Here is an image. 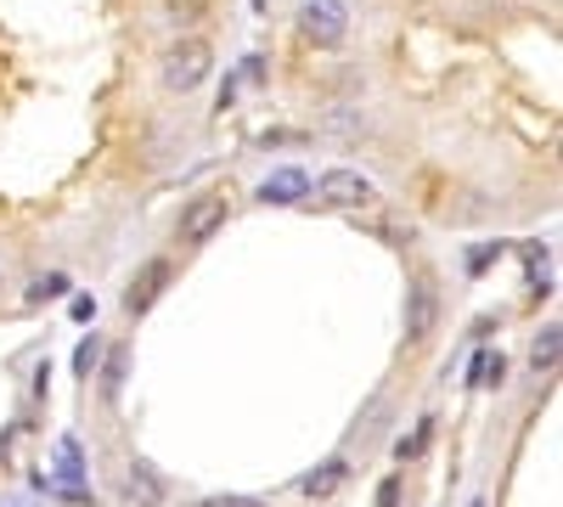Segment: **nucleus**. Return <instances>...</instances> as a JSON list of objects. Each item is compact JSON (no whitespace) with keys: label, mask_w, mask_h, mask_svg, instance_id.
<instances>
[{"label":"nucleus","mask_w":563,"mask_h":507,"mask_svg":"<svg viewBox=\"0 0 563 507\" xmlns=\"http://www.w3.org/2000/svg\"><path fill=\"white\" fill-rule=\"evenodd\" d=\"M225 220H231V198L225 192H198V198H186L180 203V220H175V238L186 249H203L225 232Z\"/></svg>","instance_id":"1"},{"label":"nucleus","mask_w":563,"mask_h":507,"mask_svg":"<svg viewBox=\"0 0 563 507\" xmlns=\"http://www.w3.org/2000/svg\"><path fill=\"white\" fill-rule=\"evenodd\" d=\"M209 68H214V52H209V40H198V34L175 40L164 52V85L169 90H198L209 79Z\"/></svg>","instance_id":"2"},{"label":"nucleus","mask_w":563,"mask_h":507,"mask_svg":"<svg viewBox=\"0 0 563 507\" xmlns=\"http://www.w3.org/2000/svg\"><path fill=\"white\" fill-rule=\"evenodd\" d=\"M299 29H305L310 45L333 52V45L350 40V7L344 0H299Z\"/></svg>","instance_id":"3"},{"label":"nucleus","mask_w":563,"mask_h":507,"mask_svg":"<svg viewBox=\"0 0 563 507\" xmlns=\"http://www.w3.org/2000/svg\"><path fill=\"white\" fill-rule=\"evenodd\" d=\"M310 192H316L321 209H366L372 198H378V187H372L361 169H327Z\"/></svg>","instance_id":"4"},{"label":"nucleus","mask_w":563,"mask_h":507,"mask_svg":"<svg viewBox=\"0 0 563 507\" xmlns=\"http://www.w3.org/2000/svg\"><path fill=\"white\" fill-rule=\"evenodd\" d=\"M440 328V288L429 283V276H411V288H406V344H429Z\"/></svg>","instance_id":"5"},{"label":"nucleus","mask_w":563,"mask_h":507,"mask_svg":"<svg viewBox=\"0 0 563 507\" xmlns=\"http://www.w3.org/2000/svg\"><path fill=\"white\" fill-rule=\"evenodd\" d=\"M169 276H175V265H169V260H147V265H141V271L130 276V288H124V310H130V316H147V310L164 299Z\"/></svg>","instance_id":"6"},{"label":"nucleus","mask_w":563,"mask_h":507,"mask_svg":"<svg viewBox=\"0 0 563 507\" xmlns=\"http://www.w3.org/2000/svg\"><path fill=\"white\" fill-rule=\"evenodd\" d=\"M124 502H135V507H164V502H169L164 474H158L153 463H130V469H124Z\"/></svg>","instance_id":"7"},{"label":"nucleus","mask_w":563,"mask_h":507,"mask_svg":"<svg viewBox=\"0 0 563 507\" xmlns=\"http://www.w3.org/2000/svg\"><path fill=\"white\" fill-rule=\"evenodd\" d=\"M310 198V175L305 169H271L260 180V203H276V209H288V203H305Z\"/></svg>","instance_id":"8"},{"label":"nucleus","mask_w":563,"mask_h":507,"mask_svg":"<svg viewBox=\"0 0 563 507\" xmlns=\"http://www.w3.org/2000/svg\"><path fill=\"white\" fill-rule=\"evenodd\" d=\"M344 480H350V463H344V456H327V463H321L316 474H305V480H299V491L321 502V496H333Z\"/></svg>","instance_id":"9"},{"label":"nucleus","mask_w":563,"mask_h":507,"mask_svg":"<svg viewBox=\"0 0 563 507\" xmlns=\"http://www.w3.org/2000/svg\"><path fill=\"white\" fill-rule=\"evenodd\" d=\"M558 333H563L558 321H547L541 339L530 344V366H536V373H552V366H558V350H563V339H558Z\"/></svg>","instance_id":"10"},{"label":"nucleus","mask_w":563,"mask_h":507,"mask_svg":"<svg viewBox=\"0 0 563 507\" xmlns=\"http://www.w3.org/2000/svg\"><path fill=\"white\" fill-rule=\"evenodd\" d=\"M97 378H102V395H108V400L124 389V378H130V350H124V344L108 350V361H102V373H97Z\"/></svg>","instance_id":"11"},{"label":"nucleus","mask_w":563,"mask_h":507,"mask_svg":"<svg viewBox=\"0 0 563 507\" xmlns=\"http://www.w3.org/2000/svg\"><path fill=\"white\" fill-rule=\"evenodd\" d=\"M97 361H102V339L90 333V339H79V350H74V378H97Z\"/></svg>","instance_id":"12"},{"label":"nucleus","mask_w":563,"mask_h":507,"mask_svg":"<svg viewBox=\"0 0 563 507\" xmlns=\"http://www.w3.org/2000/svg\"><path fill=\"white\" fill-rule=\"evenodd\" d=\"M63 294H68V276H63V271H52V276H34V283H29V305L63 299Z\"/></svg>","instance_id":"13"},{"label":"nucleus","mask_w":563,"mask_h":507,"mask_svg":"<svg viewBox=\"0 0 563 507\" xmlns=\"http://www.w3.org/2000/svg\"><path fill=\"white\" fill-rule=\"evenodd\" d=\"M501 373H507L501 355H474V384H501Z\"/></svg>","instance_id":"14"},{"label":"nucleus","mask_w":563,"mask_h":507,"mask_svg":"<svg viewBox=\"0 0 563 507\" xmlns=\"http://www.w3.org/2000/svg\"><path fill=\"white\" fill-rule=\"evenodd\" d=\"M198 507H265L260 496H209V502H198Z\"/></svg>","instance_id":"15"},{"label":"nucleus","mask_w":563,"mask_h":507,"mask_svg":"<svg viewBox=\"0 0 563 507\" xmlns=\"http://www.w3.org/2000/svg\"><path fill=\"white\" fill-rule=\"evenodd\" d=\"M429 434H434V429H429V423H422V429H417L411 440H400V456H417L422 445H429Z\"/></svg>","instance_id":"16"},{"label":"nucleus","mask_w":563,"mask_h":507,"mask_svg":"<svg viewBox=\"0 0 563 507\" xmlns=\"http://www.w3.org/2000/svg\"><path fill=\"white\" fill-rule=\"evenodd\" d=\"M395 502H400V480H384L378 485V507H395Z\"/></svg>","instance_id":"17"},{"label":"nucleus","mask_w":563,"mask_h":507,"mask_svg":"<svg viewBox=\"0 0 563 507\" xmlns=\"http://www.w3.org/2000/svg\"><path fill=\"white\" fill-rule=\"evenodd\" d=\"M467 507H490V502H485V496H479V502H467Z\"/></svg>","instance_id":"18"}]
</instances>
